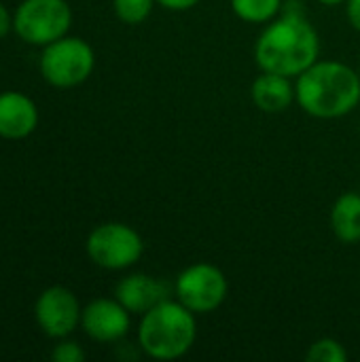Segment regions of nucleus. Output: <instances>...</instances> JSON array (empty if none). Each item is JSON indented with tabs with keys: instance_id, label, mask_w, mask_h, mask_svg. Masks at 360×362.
I'll return each mask as SVG.
<instances>
[{
	"instance_id": "8",
	"label": "nucleus",
	"mask_w": 360,
	"mask_h": 362,
	"mask_svg": "<svg viewBox=\"0 0 360 362\" xmlns=\"http://www.w3.org/2000/svg\"><path fill=\"white\" fill-rule=\"evenodd\" d=\"M83 308L76 295L66 286H51L40 293L34 305V318L40 331L53 339H64L81 325Z\"/></svg>"
},
{
	"instance_id": "4",
	"label": "nucleus",
	"mask_w": 360,
	"mask_h": 362,
	"mask_svg": "<svg viewBox=\"0 0 360 362\" xmlns=\"http://www.w3.org/2000/svg\"><path fill=\"white\" fill-rule=\"evenodd\" d=\"M95 66L91 45L76 36H62L47 47L40 55V74L53 87H76L89 78Z\"/></svg>"
},
{
	"instance_id": "16",
	"label": "nucleus",
	"mask_w": 360,
	"mask_h": 362,
	"mask_svg": "<svg viewBox=\"0 0 360 362\" xmlns=\"http://www.w3.org/2000/svg\"><path fill=\"white\" fill-rule=\"evenodd\" d=\"M306 358L310 362H346L348 361V352L337 339L325 337V339H318L310 346Z\"/></svg>"
},
{
	"instance_id": "14",
	"label": "nucleus",
	"mask_w": 360,
	"mask_h": 362,
	"mask_svg": "<svg viewBox=\"0 0 360 362\" xmlns=\"http://www.w3.org/2000/svg\"><path fill=\"white\" fill-rule=\"evenodd\" d=\"M282 0H231V11L248 23H267L276 19Z\"/></svg>"
},
{
	"instance_id": "13",
	"label": "nucleus",
	"mask_w": 360,
	"mask_h": 362,
	"mask_svg": "<svg viewBox=\"0 0 360 362\" xmlns=\"http://www.w3.org/2000/svg\"><path fill=\"white\" fill-rule=\"evenodd\" d=\"M331 227L339 242H360V193L348 191L335 199L331 210Z\"/></svg>"
},
{
	"instance_id": "15",
	"label": "nucleus",
	"mask_w": 360,
	"mask_h": 362,
	"mask_svg": "<svg viewBox=\"0 0 360 362\" xmlns=\"http://www.w3.org/2000/svg\"><path fill=\"white\" fill-rule=\"evenodd\" d=\"M155 2L157 0H112V8L123 23L138 25L151 15Z\"/></svg>"
},
{
	"instance_id": "5",
	"label": "nucleus",
	"mask_w": 360,
	"mask_h": 362,
	"mask_svg": "<svg viewBox=\"0 0 360 362\" xmlns=\"http://www.w3.org/2000/svg\"><path fill=\"white\" fill-rule=\"evenodd\" d=\"M72 11L66 0H23L13 15V30L30 45L47 47L68 34Z\"/></svg>"
},
{
	"instance_id": "20",
	"label": "nucleus",
	"mask_w": 360,
	"mask_h": 362,
	"mask_svg": "<svg viewBox=\"0 0 360 362\" xmlns=\"http://www.w3.org/2000/svg\"><path fill=\"white\" fill-rule=\"evenodd\" d=\"M11 25H13V19H11V13H8V11H6V6H4V4L0 2V38L8 34V30H11Z\"/></svg>"
},
{
	"instance_id": "7",
	"label": "nucleus",
	"mask_w": 360,
	"mask_h": 362,
	"mask_svg": "<svg viewBox=\"0 0 360 362\" xmlns=\"http://www.w3.org/2000/svg\"><path fill=\"white\" fill-rule=\"evenodd\" d=\"M227 278L210 263H195L182 269L174 282L176 301L193 314H210L227 299Z\"/></svg>"
},
{
	"instance_id": "3",
	"label": "nucleus",
	"mask_w": 360,
	"mask_h": 362,
	"mask_svg": "<svg viewBox=\"0 0 360 362\" xmlns=\"http://www.w3.org/2000/svg\"><path fill=\"white\" fill-rule=\"evenodd\" d=\"M197 335L195 314L180 301L166 299L146 314L138 327L142 352L155 361H174L185 356Z\"/></svg>"
},
{
	"instance_id": "6",
	"label": "nucleus",
	"mask_w": 360,
	"mask_h": 362,
	"mask_svg": "<svg viewBox=\"0 0 360 362\" xmlns=\"http://www.w3.org/2000/svg\"><path fill=\"white\" fill-rule=\"evenodd\" d=\"M85 250L98 267L119 272L140 261L144 244L134 227L125 223H104L89 233Z\"/></svg>"
},
{
	"instance_id": "10",
	"label": "nucleus",
	"mask_w": 360,
	"mask_h": 362,
	"mask_svg": "<svg viewBox=\"0 0 360 362\" xmlns=\"http://www.w3.org/2000/svg\"><path fill=\"white\" fill-rule=\"evenodd\" d=\"M172 291L166 282L146 276V274H132L123 278L115 286V299L129 312V314H146L161 301L170 299Z\"/></svg>"
},
{
	"instance_id": "2",
	"label": "nucleus",
	"mask_w": 360,
	"mask_h": 362,
	"mask_svg": "<svg viewBox=\"0 0 360 362\" xmlns=\"http://www.w3.org/2000/svg\"><path fill=\"white\" fill-rule=\"evenodd\" d=\"M297 104L316 119L350 115L360 102V76L348 64L314 62L295 83Z\"/></svg>"
},
{
	"instance_id": "12",
	"label": "nucleus",
	"mask_w": 360,
	"mask_h": 362,
	"mask_svg": "<svg viewBox=\"0 0 360 362\" xmlns=\"http://www.w3.org/2000/svg\"><path fill=\"white\" fill-rule=\"evenodd\" d=\"M250 98L259 110L278 115V112H284L297 100V91H295V85L291 83V76L263 72L255 78L250 87Z\"/></svg>"
},
{
	"instance_id": "21",
	"label": "nucleus",
	"mask_w": 360,
	"mask_h": 362,
	"mask_svg": "<svg viewBox=\"0 0 360 362\" xmlns=\"http://www.w3.org/2000/svg\"><path fill=\"white\" fill-rule=\"evenodd\" d=\"M320 4H325V6H337V4H342V2H346V0H318Z\"/></svg>"
},
{
	"instance_id": "11",
	"label": "nucleus",
	"mask_w": 360,
	"mask_h": 362,
	"mask_svg": "<svg viewBox=\"0 0 360 362\" xmlns=\"http://www.w3.org/2000/svg\"><path fill=\"white\" fill-rule=\"evenodd\" d=\"M38 125V108L32 98L19 91L0 93V138H28Z\"/></svg>"
},
{
	"instance_id": "1",
	"label": "nucleus",
	"mask_w": 360,
	"mask_h": 362,
	"mask_svg": "<svg viewBox=\"0 0 360 362\" xmlns=\"http://www.w3.org/2000/svg\"><path fill=\"white\" fill-rule=\"evenodd\" d=\"M320 55V38L314 25L299 13L289 11L261 32L255 45V62L263 72L297 78Z\"/></svg>"
},
{
	"instance_id": "18",
	"label": "nucleus",
	"mask_w": 360,
	"mask_h": 362,
	"mask_svg": "<svg viewBox=\"0 0 360 362\" xmlns=\"http://www.w3.org/2000/svg\"><path fill=\"white\" fill-rule=\"evenodd\" d=\"M346 13L352 28L360 32V0H346Z\"/></svg>"
},
{
	"instance_id": "17",
	"label": "nucleus",
	"mask_w": 360,
	"mask_h": 362,
	"mask_svg": "<svg viewBox=\"0 0 360 362\" xmlns=\"http://www.w3.org/2000/svg\"><path fill=\"white\" fill-rule=\"evenodd\" d=\"M51 358L55 362H83L85 361V352L76 341H59L53 348Z\"/></svg>"
},
{
	"instance_id": "19",
	"label": "nucleus",
	"mask_w": 360,
	"mask_h": 362,
	"mask_svg": "<svg viewBox=\"0 0 360 362\" xmlns=\"http://www.w3.org/2000/svg\"><path fill=\"white\" fill-rule=\"evenodd\" d=\"M197 2L199 0H157V4L168 11H187V8L195 6Z\"/></svg>"
},
{
	"instance_id": "9",
	"label": "nucleus",
	"mask_w": 360,
	"mask_h": 362,
	"mask_svg": "<svg viewBox=\"0 0 360 362\" xmlns=\"http://www.w3.org/2000/svg\"><path fill=\"white\" fill-rule=\"evenodd\" d=\"M129 312L117 299H95L81 314L85 335L100 344L121 341L129 333Z\"/></svg>"
}]
</instances>
